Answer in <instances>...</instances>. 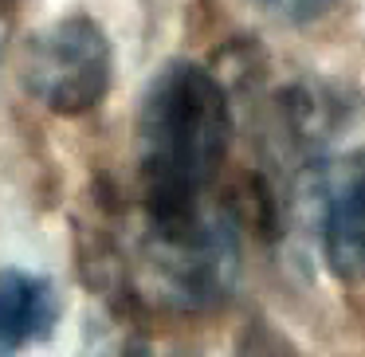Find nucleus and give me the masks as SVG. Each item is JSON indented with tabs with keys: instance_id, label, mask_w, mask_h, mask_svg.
I'll use <instances>...</instances> for the list:
<instances>
[{
	"instance_id": "423d86ee",
	"label": "nucleus",
	"mask_w": 365,
	"mask_h": 357,
	"mask_svg": "<svg viewBox=\"0 0 365 357\" xmlns=\"http://www.w3.org/2000/svg\"><path fill=\"white\" fill-rule=\"evenodd\" d=\"M259 4L275 20H287V24H314V20H322L338 0H259Z\"/></svg>"
},
{
	"instance_id": "20e7f679",
	"label": "nucleus",
	"mask_w": 365,
	"mask_h": 357,
	"mask_svg": "<svg viewBox=\"0 0 365 357\" xmlns=\"http://www.w3.org/2000/svg\"><path fill=\"white\" fill-rule=\"evenodd\" d=\"M59 322V294L43 275L4 271L0 275V357H16L51 338Z\"/></svg>"
},
{
	"instance_id": "f257e3e1",
	"label": "nucleus",
	"mask_w": 365,
	"mask_h": 357,
	"mask_svg": "<svg viewBox=\"0 0 365 357\" xmlns=\"http://www.w3.org/2000/svg\"><path fill=\"white\" fill-rule=\"evenodd\" d=\"M228 138L232 110L220 79L185 59L161 67L138 114V177L150 224L208 205L205 192L228 153Z\"/></svg>"
},
{
	"instance_id": "7ed1b4c3",
	"label": "nucleus",
	"mask_w": 365,
	"mask_h": 357,
	"mask_svg": "<svg viewBox=\"0 0 365 357\" xmlns=\"http://www.w3.org/2000/svg\"><path fill=\"white\" fill-rule=\"evenodd\" d=\"M24 90L51 114H87L106 98L114 79V51L103 24L67 16L43 28L24 51Z\"/></svg>"
},
{
	"instance_id": "39448f33",
	"label": "nucleus",
	"mask_w": 365,
	"mask_h": 357,
	"mask_svg": "<svg viewBox=\"0 0 365 357\" xmlns=\"http://www.w3.org/2000/svg\"><path fill=\"white\" fill-rule=\"evenodd\" d=\"M326 263L346 283H365V173L341 185L322 224Z\"/></svg>"
},
{
	"instance_id": "f03ea898",
	"label": "nucleus",
	"mask_w": 365,
	"mask_h": 357,
	"mask_svg": "<svg viewBox=\"0 0 365 357\" xmlns=\"http://www.w3.org/2000/svg\"><path fill=\"white\" fill-rule=\"evenodd\" d=\"M240 267L236 224L200 205L197 212L150 224L145 275L158 299L177 310H205L228 299Z\"/></svg>"
}]
</instances>
